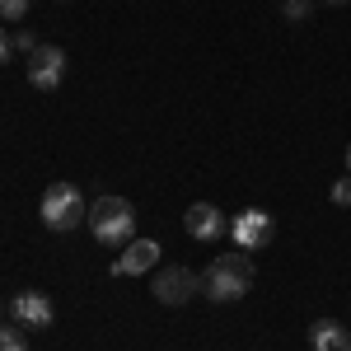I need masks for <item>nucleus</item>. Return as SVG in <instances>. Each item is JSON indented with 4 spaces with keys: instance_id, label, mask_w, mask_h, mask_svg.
I'll return each mask as SVG.
<instances>
[{
    "instance_id": "f257e3e1",
    "label": "nucleus",
    "mask_w": 351,
    "mask_h": 351,
    "mask_svg": "<svg viewBox=\"0 0 351 351\" xmlns=\"http://www.w3.org/2000/svg\"><path fill=\"white\" fill-rule=\"evenodd\" d=\"M248 286H253V258H248L243 248H234V253H220L216 263L206 267V276H202V291L216 300V304L239 300Z\"/></svg>"
},
{
    "instance_id": "f03ea898",
    "label": "nucleus",
    "mask_w": 351,
    "mask_h": 351,
    "mask_svg": "<svg viewBox=\"0 0 351 351\" xmlns=\"http://www.w3.org/2000/svg\"><path fill=\"white\" fill-rule=\"evenodd\" d=\"M132 225H136V211L127 197H99L89 202V230L104 248H127L132 243Z\"/></svg>"
},
{
    "instance_id": "7ed1b4c3",
    "label": "nucleus",
    "mask_w": 351,
    "mask_h": 351,
    "mask_svg": "<svg viewBox=\"0 0 351 351\" xmlns=\"http://www.w3.org/2000/svg\"><path fill=\"white\" fill-rule=\"evenodd\" d=\"M89 220V202L80 197L75 183H52V188L43 192V225L56 230V234H66V230H75Z\"/></svg>"
},
{
    "instance_id": "20e7f679",
    "label": "nucleus",
    "mask_w": 351,
    "mask_h": 351,
    "mask_svg": "<svg viewBox=\"0 0 351 351\" xmlns=\"http://www.w3.org/2000/svg\"><path fill=\"white\" fill-rule=\"evenodd\" d=\"M230 234H234V243H239L243 253H258V248L271 243V216L253 206V211H243V216L230 220Z\"/></svg>"
},
{
    "instance_id": "39448f33",
    "label": "nucleus",
    "mask_w": 351,
    "mask_h": 351,
    "mask_svg": "<svg viewBox=\"0 0 351 351\" xmlns=\"http://www.w3.org/2000/svg\"><path fill=\"white\" fill-rule=\"evenodd\" d=\"M150 291H155L160 304H188L192 291H202V281L188 267H164V271H155V286Z\"/></svg>"
},
{
    "instance_id": "423d86ee",
    "label": "nucleus",
    "mask_w": 351,
    "mask_h": 351,
    "mask_svg": "<svg viewBox=\"0 0 351 351\" xmlns=\"http://www.w3.org/2000/svg\"><path fill=\"white\" fill-rule=\"evenodd\" d=\"M61 75H66V52L61 47L43 43L38 52L28 56V80H33V89H56Z\"/></svg>"
},
{
    "instance_id": "0eeeda50",
    "label": "nucleus",
    "mask_w": 351,
    "mask_h": 351,
    "mask_svg": "<svg viewBox=\"0 0 351 351\" xmlns=\"http://www.w3.org/2000/svg\"><path fill=\"white\" fill-rule=\"evenodd\" d=\"M183 225H188V234L192 239H202V243H211V239H220L230 225H225V216H220L211 202H192L188 211H183Z\"/></svg>"
},
{
    "instance_id": "6e6552de",
    "label": "nucleus",
    "mask_w": 351,
    "mask_h": 351,
    "mask_svg": "<svg viewBox=\"0 0 351 351\" xmlns=\"http://www.w3.org/2000/svg\"><path fill=\"white\" fill-rule=\"evenodd\" d=\"M160 263V243L155 239H132L122 248V258L112 263V276H141V271H150Z\"/></svg>"
},
{
    "instance_id": "1a4fd4ad",
    "label": "nucleus",
    "mask_w": 351,
    "mask_h": 351,
    "mask_svg": "<svg viewBox=\"0 0 351 351\" xmlns=\"http://www.w3.org/2000/svg\"><path fill=\"white\" fill-rule=\"evenodd\" d=\"M10 309H14V319L24 328H52V300L43 291H19Z\"/></svg>"
},
{
    "instance_id": "9d476101",
    "label": "nucleus",
    "mask_w": 351,
    "mask_h": 351,
    "mask_svg": "<svg viewBox=\"0 0 351 351\" xmlns=\"http://www.w3.org/2000/svg\"><path fill=\"white\" fill-rule=\"evenodd\" d=\"M309 347L314 351H351V332L337 319H314L309 328Z\"/></svg>"
},
{
    "instance_id": "9b49d317",
    "label": "nucleus",
    "mask_w": 351,
    "mask_h": 351,
    "mask_svg": "<svg viewBox=\"0 0 351 351\" xmlns=\"http://www.w3.org/2000/svg\"><path fill=\"white\" fill-rule=\"evenodd\" d=\"M0 351H28L24 332L19 328H0Z\"/></svg>"
},
{
    "instance_id": "f8f14e48",
    "label": "nucleus",
    "mask_w": 351,
    "mask_h": 351,
    "mask_svg": "<svg viewBox=\"0 0 351 351\" xmlns=\"http://www.w3.org/2000/svg\"><path fill=\"white\" fill-rule=\"evenodd\" d=\"M0 14H5V19H24L28 0H0Z\"/></svg>"
},
{
    "instance_id": "ddd939ff",
    "label": "nucleus",
    "mask_w": 351,
    "mask_h": 351,
    "mask_svg": "<svg viewBox=\"0 0 351 351\" xmlns=\"http://www.w3.org/2000/svg\"><path fill=\"white\" fill-rule=\"evenodd\" d=\"M332 202H337V206H351V173L332 183Z\"/></svg>"
},
{
    "instance_id": "4468645a",
    "label": "nucleus",
    "mask_w": 351,
    "mask_h": 351,
    "mask_svg": "<svg viewBox=\"0 0 351 351\" xmlns=\"http://www.w3.org/2000/svg\"><path fill=\"white\" fill-rule=\"evenodd\" d=\"M281 10H286V19H304L309 14V0H286Z\"/></svg>"
},
{
    "instance_id": "2eb2a0df",
    "label": "nucleus",
    "mask_w": 351,
    "mask_h": 351,
    "mask_svg": "<svg viewBox=\"0 0 351 351\" xmlns=\"http://www.w3.org/2000/svg\"><path fill=\"white\" fill-rule=\"evenodd\" d=\"M14 47H19V52H38V43H33V33H14Z\"/></svg>"
},
{
    "instance_id": "dca6fc26",
    "label": "nucleus",
    "mask_w": 351,
    "mask_h": 351,
    "mask_svg": "<svg viewBox=\"0 0 351 351\" xmlns=\"http://www.w3.org/2000/svg\"><path fill=\"white\" fill-rule=\"evenodd\" d=\"M10 56H14V43H10V33H5V28H0V66H5V61H10Z\"/></svg>"
},
{
    "instance_id": "f3484780",
    "label": "nucleus",
    "mask_w": 351,
    "mask_h": 351,
    "mask_svg": "<svg viewBox=\"0 0 351 351\" xmlns=\"http://www.w3.org/2000/svg\"><path fill=\"white\" fill-rule=\"evenodd\" d=\"M347 173H351V145H347Z\"/></svg>"
},
{
    "instance_id": "a211bd4d",
    "label": "nucleus",
    "mask_w": 351,
    "mask_h": 351,
    "mask_svg": "<svg viewBox=\"0 0 351 351\" xmlns=\"http://www.w3.org/2000/svg\"><path fill=\"white\" fill-rule=\"evenodd\" d=\"M328 5H347V0H328Z\"/></svg>"
}]
</instances>
